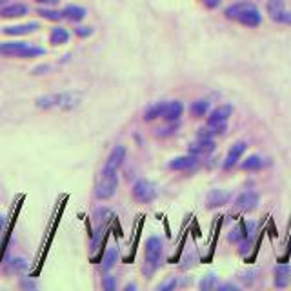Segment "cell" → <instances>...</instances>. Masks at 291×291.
<instances>
[{"instance_id": "1", "label": "cell", "mask_w": 291, "mask_h": 291, "mask_svg": "<svg viewBox=\"0 0 291 291\" xmlns=\"http://www.w3.org/2000/svg\"><path fill=\"white\" fill-rule=\"evenodd\" d=\"M228 18H233V20L240 22V24L248 26V28H256L260 24L262 16L258 13L253 4H248V2H240V4H233L231 8L226 10Z\"/></svg>"}, {"instance_id": "2", "label": "cell", "mask_w": 291, "mask_h": 291, "mask_svg": "<svg viewBox=\"0 0 291 291\" xmlns=\"http://www.w3.org/2000/svg\"><path fill=\"white\" fill-rule=\"evenodd\" d=\"M46 51L42 48L28 44V42H4L0 44V55L16 56V58H33V56L44 55Z\"/></svg>"}, {"instance_id": "3", "label": "cell", "mask_w": 291, "mask_h": 291, "mask_svg": "<svg viewBox=\"0 0 291 291\" xmlns=\"http://www.w3.org/2000/svg\"><path fill=\"white\" fill-rule=\"evenodd\" d=\"M162 260V240L158 236H150L146 240V253H144V273L148 276L153 275Z\"/></svg>"}, {"instance_id": "4", "label": "cell", "mask_w": 291, "mask_h": 291, "mask_svg": "<svg viewBox=\"0 0 291 291\" xmlns=\"http://www.w3.org/2000/svg\"><path fill=\"white\" fill-rule=\"evenodd\" d=\"M116 188H118V175H116V170H111V168L104 166L100 176H98V182H96V198L106 200V198H111L115 195Z\"/></svg>"}, {"instance_id": "5", "label": "cell", "mask_w": 291, "mask_h": 291, "mask_svg": "<svg viewBox=\"0 0 291 291\" xmlns=\"http://www.w3.org/2000/svg\"><path fill=\"white\" fill-rule=\"evenodd\" d=\"M78 104V96L71 93H60V95H48L36 100V106L42 110H51V108H60V110H71Z\"/></svg>"}, {"instance_id": "6", "label": "cell", "mask_w": 291, "mask_h": 291, "mask_svg": "<svg viewBox=\"0 0 291 291\" xmlns=\"http://www.w3.org/2000/svg\"><path fill=\"white\" fill-rule=\"evenodd\" d=\"M133 196H135L136 202L148 204V202H151L156 196L155 184H151L150 180H136L135 186H133Z\"/></svg>"}, {"instance_id": "7", "label": "cell", "mask_w": 291, "mask_h": 291, "mask_svg": "<svg viewBox=\"0 0 291 291\" xmlns=\"http://www.w3.org/2000/svg\"><path fill=\"white\" fill-rule=\"evenodd\" d=\"M258 200H260L258 193H255V191H244V193L236 196L235 208L238 211H242V213H248V211H253L258 206Z\"/></svg>"}, {"instance_id": "8", "label": "cell", "mask_w": 291, "mask_h": 291, "mask_svg": "<svg viewBox=\"0 0 291 291\" xmlns=\"http://www.w3.org/2000/svg\"><path fill=\"white\" fill-rule=\"evenodd\" d=\"M198 164V155H186V156H176L173 160L170 162V170H175V171H188V170H193V168Z\"/></svg>"}, {"instance_id": "9", "label": "cell", "mask_w": 291, "mask_h": 291, "mask_svg": "<svg viewBox=\"0 0 291 291\" xmlns=\"http://www.w3.org/2000/svg\"><path fill=\"white\" fill-rule=\"evenodd\" d=\"M244 151H246V144H244V142H236V144L231 146V150L228 151L226 160H224V170H231V168H235L236 162L240 160L242 155H244Z\"/></svg>"}, {"instance_id": "10", "label": "cell", "mask_w": 291, "mask_h": 291, "mask_svg": "<svg viewBox=\"0 0 291 291\" xmlns=\"http://www.w3.org/2000/svg\"><path fill=\"white\" fill-rule=\"evenodd\" d=\"M231 106H220V108H216L210 113L208 116V126H216V124H226L228 118L231 115Z\"/></svg>"}, {"instance_id": "11", "label": "cell", "mask_w": 291, "mask_h": 291, "mask_svg": "<svg viewBox=\"0 0 291 291\" xmlns=\"http://www.w3.org/2000/svg\"><path fill=\"white\" fill-rule=\"evenodd\" d=\"M231 198L230 191H224V190H213L210 191V195H208V206L210 208H220L224 204H228Z\"/></svg>"}, {"instance_id": "12", "label": "cell", "mask_w": 291, "mask_h": 291, "mask_svg": "<svg viewBox=\"0 0 291 291\" xmlns=\"http://www.w3.org/2000/svg\"><path fill=\"white\" fill-rule=\"evenodd\" d=\"M291 284V266L280 264L275 268V286L276 288H288Z\"/></svg>"}, {"instance_id": "13", "label": "cell", "mask_w": 291, "mask_h": 291, "mask_svg": "<svg viewBox=\"0 0 291 291\" xmlns=\"http://www.w3.org/2000/svg\"><path fill=\"white\" fill-rule=\"evenodd\" d=\"M126 160V148L124 146H115L113 151L110 153L108 156V162H106V166L111 168V170H118L122 166V162Z\"/></svg>"}, {"instance_id": "14", "label": "cell", "mask_w": 291, "mask_h": 291, "mask_svg": "<svg viewBox=\"0 0 291 291\" xmlns=\"http://www.w3.org/2000/svg\"><path fill=\"white\" fill-rule=\"evenodd\" d=\"M213 150H215V142L211 138H202V136H198V140L190 146V151L193 155H206V153H211Z\"/></svg>"}, {"instance_id": "15", "label": "cell", "mask_w": 291, "mask_h": 291, "mask_svg": "<svg viewBox=\"0 0 291 291\" xmlns=\"http://www.w3.org/2000/svg\"><path fill=\"white\" fill-rule=\"evenodd\" d=\"M26 13H28V8L24 4H11L0 10L2 18H18V16H24Z\"/></svg>"}, {"instance_id": "16", "label": "cell", "mask_w": 291, "mask_h": 291, "mask_svg": "<svg viewBox=\"0 0 291 291\" xmlns=\"http://www.w3.org/2000/svg\"><path fill=\"white\" fill-rule=\"evenodd\" d=\"M182 111H184V106L178 100L168 102V108H166V111H164V116H162V118H166L168 122H175L180 118Z\"/></svg>"}, {"instance_id": "17", "label": "cell", "mask_w": 291, "mask_h": 291, "mask_svg": "<svg viewBox=\"0 0 291 291\" xmlns=\"http://www.w3.org/2000/svg\"><path fill=\"white\" fill-rule=\"evenodd\" d=\"M284 0H268V13L275 22H280V16L284 15Z\"/></svg>"}, {"instance_id": "18", "label": "cell", "mask_w": 291, "mask_h": 291, "mask_svg": "<svg viewBox=\"0 0 291 291\" xmlns=\"http://www.w3.org/2000/svg\"><path fill=\"white\" fill-rule=\"evenodd\" d=\"M38 28V24L31 22V24H22V26H10V28H4L6 35H28L31 31H35Z\"/></svg>"}, {"instance_id": "19", "label": "cell", "mask_w": 291, "mask_h": 291, "mask_svg": "<svg viewBox=\"0 0 291 291\" xmlns=\"http://www.w3.org/2000/svg\"><path fill=\"white\" fill-rule=\"evenodd\" d=\"M166 108H168V102H158V104L151 106L150 110L146 111L144 118L148 122L155 120V118H160V116H164V111H166Z\"/></svg>"}, {"instance_id": "20", "label": "cell", "mask_w": 291, "mask_h": 291, "mask_svg": "<svg viewBox=\"0 0 291 291\" xmlns=\"http://www.w3.org/2000/svg\"><path fill=\"white\" fill-rule=\"evenodd\" d=\"M50 40H51V44L53 46L66 44V42L70 40V33H68V30H64V28H55V30L51 31Z\"/></svg>"}, {"instance_id": "21", "label": "cell", "mask_w": 291, "mask_h": 291, "mask_svg": "<svg viewBox=\"0 0 291 291\" xmlns=\"http://www.w3.org/2000/svg\"><path fill=\"white\" fill-rule=\"evenodd\" d=\"M62 15L66 18H70V20H82L86 16V10L84 8H78V6H68L64 11H62Z\"/></svg>"}, {"instance_id": "22", "label": "cell", "mask_w": 291, "mask_h": 291, "mask_svg": "<svg viewBox=\"0 0 291 291\" xmlns=\"http://www.w3.org/2000/svg\"><path fill=\"white\" fill-rule=\"evenodd\" d=\"M262 166H264V160H262V156H258V155L248 156L246 160L240 164L242 170H246V171H256V170H260Z\"/></svg>"}, {"instance_id": "23", "label": "cell", "mask_w": 291, "mask_h": 291, "mask_svg": "<svg viewBox=\"0 0 291 291\" xmlns=\"http://www.w3.org/2000/svg\"><path fill=\"white\" fill-rule=\"evenodd\" d=\"M208 110H210V102L208 100H196L193 102V106H191V115L195 116V118H198V116H204L208 113Z\"/></svg>"}, {"instance_id": "24", "label": "cell", "mask_w": 291, "mask_h": 291, "mask_svg": "<svg viewBox=\"0 0 291 291\" xmlns=\"http://www.w3.org/2000/svg\"><path fill=\"white\" fill-rule=\"evenodd\" d=\"M116 256H118V251H116V248H111L108 253H106L104 256V264H102V270H110V268H113V264L116 262Z\"/></svg>"}, {"instance_id": "25", "label": "cell", "mask_w": 291, "mask_h": 291, "mask_svg": "<svg viewBox=\"0 0 291 291\" xmlns=\"http://www.w3.org/2000/svg\"><path fill=\"white\" fill-rule=\"evenodd\" d=\"M215 282H216V276L213 275V273H210V275H206L204 278H202L200 284H198V288H200L202 291L213 290V286H215Z\"/></svg>"}, {"instance_id": "26", "label": "cell", "mask_w": 291, "mask_h": 291, "mask_svg": "<svg viewBox=\"0 0 291 291\" xmlns=\"http://www.w3.org/2000/svg\"><path fill=\"white\" fill-rule=\"evenodd\" d=\"M38 15L48 18V20H60L62 16H64L58 11H51V10H38Z\"/></svg>"}, {"instance_id": "27", "label": "cell", "mask_w": 291, "mask_h": 291, "mask_svg": "<svg viewBox=\"0 0 291 291\" xmlns=\"http://www.w3.org/2000/svg\"><path fill=\"white\" fill-rule=\"evenodd\" d=\"M26 260H22V258H15V260H11V264H10V271H22V270H26Z\"/></svg>"}, {"instance_id": "28", "label": "cell", "mask_w": 291, "mask_h": 291, "mask_svg": "<svg viewBox=\"0 0 291 291\" xmlns=\"http://www.w3.org/2000/svg\"><path fill=\"white\" fill-rule=\"evenodd\" d=\"M104 288L108 291L115 290V278H113V276H106L104 278Z\"/></svg>"}, {"instance_id": "29", "label": "cell", "mask_w": 291, "mask_h": 291, "mask_svg": "<svg viewBox=\"0 0 291 291\" xmlns=\"http://www.w3.org/2000/svg\"><path fill=\"white\" fill-rule=\"evenodd\" d=\"M76 35H78V36L91 35V28H78V30H76Z\"/></svg>"}, {"instance_id": "30", "label": "cell", "mask_w": 291, "mask_h": 291, "mask_svg": "<svg viewBox=\"0 0 291 291\" xmlns=\"http://www.w3.org/2000/svg\"><path fill=\"white\" fill-rule=\"evenodd\" d=\"M282 24H291V11H284V15L280 16Z\"/></svg>"}, {"instance_id": "31", "label": "cell", "mask_w": 291, "mask_h": 291, "mask_svg": "<svg viewBox=\"0 0 291 291\" xmlns=\"http://www.w3.org/2000/svg\"><path fill=\"white\" fill-rule=\"evenodd\" d=\"M175 288V280H168V282H164L160 286V291H164V290H173Z\"/></svg>"}, {"instance_id": "32", "label": "cell", "mask_w": 291, "mask_h": 291, "mask_svg": "<svg viewBox=\"0 0 291 291\" xmlns=\"http://www.w3.org/2000/svg\"><path fill=\"white\" fill-rule=\"evenodd\" d=\"M218 4H220V0H206L208 8H216Z\"/></svg>"}, {"instance_id": "33", "label": "cell", "mask_w": 291, "mask_h": 291, "mask_svg": "<svg viewBox=\"0 0 291 291\" xmlns=\"http://www.w3.org/2000/svg\"><path fill=\"white\" fill-rule=\"evenodd\" d=\"M36 2H40V4H56L58 0H36Z\"/></svg>"}, {"instance_id": "34", "label": "cell", "mask_w": 291, "mask_h": 291, "mask_svg": "<svg viewBox=\"0 0 291 291\" xmlns=\"http://www.w3.org/2000/svg\"><path fill=\"white\" fill-rule=\"evenodd\" d=\"M220 290H236V286H231V284H226V286H220Z\"/></svg>"}, {"instance_id": "35", "label": "cell", "mask_w": 291, "mask_h": 291, "mask_svg": "<svg viewBox=\"0 0 291 291\" xmlns=\"http://www.w3.org/2000/svg\"><path fill=\"white\" fill-rule=\"evenodd\" d=\"M2 226H4V218L0 216V231H2Z\"/></svg>"}]
</instances>
